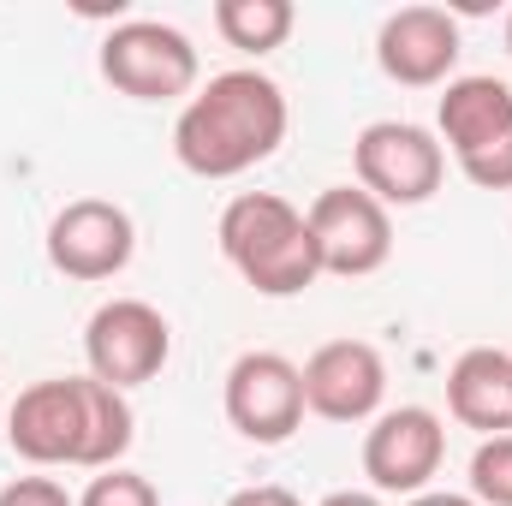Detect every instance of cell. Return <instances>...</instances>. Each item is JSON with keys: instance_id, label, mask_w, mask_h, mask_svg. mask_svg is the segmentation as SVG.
<instances>
[{"instance_id": "e0dca14e", "label": "cell", "mask_w": 512, "mask_h": 506, "mask_svg": "<svg viewBox=\"0 0 512 506\" xmlns=\"http://www.w3.org/2000/svg\"><path fill=\"white\" fill-rule=\"evenodd\" d=\"M78 506H161V495H155L149 477H137V471H126V465H114V471L90 477V489L78 495Z\"/></svg>"}, {"instance_id": "603a6c76", "label": "cell", "mask_w": 512, "mask_h": 506, "mask_svg": "<svg viewBox=\"0 0 512 506\" xmlns=\"http://www.w3.org/2000/svg\"><path fill=\"white\" fill-rule=\"evenodd\" d=\"M0 423H6V393H0Z\"/></svg>"}, {"instance_id": "8fae6325", "label": "cell", "mask_w": 512, "mask_h": 506, "mask_svg": "<svg viewBox=\"0 0 512 506\" xmlns=\"http://www.w3.org/2000/svg\"><path fill=\"white\" fill-rule=\"evenodd\" d=\"M131 256H137V227L108 197H72L48 221V262L66 280H84V286L114 280L131 268Z\"/></svg>"}, {"instance_id": "8992f818", "label": "cell", "mask_w": 512, "mask_h": 506, "mask_svg": "<svg viewBox=\"0 0 512 506\" xmlns=\"http://www.w3.org/2000/svg\"><path fill=\"white\" fill-rule=\"evenodd\" d=\"M352 167H358V185L382 203V209H417L441 191L447 179V149L429 126H411V120H376V126L358 131L352 143Z\"/></svg>"}, {"instance_id": "d6986e66", "label": "cell", "mask_w": 512, "mask_h": 506, "mask_svg": "<svg viewBox=\"0 0 512 506\" xmlns=\"http://www.w3.org/2000/svg\"><path fill=\"white\" fill-rule=\"evenodd\" d=\"M227 506H304V501L292 489H280V483H251V489L227 495Z\"/></svg>"}, {"instance_id": "9c48e42d", "label": "cell", "mask_w": 512, "mask_h": 506, "mask_svg": "<svg viewBox=\"0 0 512 506\" xmlns=\"http://www.w3.org/2000/svg\"><path fill=\"white\" fill-rule=\"evenodd\" d=\"M221 405H227V423L256 441V447H280L304 429V376L292 358L280 352H245L233 358L227 387H221Z\"/></svg>"}, {"instance_id": "52a82bcc", "label": "cell", "mask_w": 512, "mask_h": 506, "mask_svg": "<svg viewBox=\"0 0 512 506\" xmlns=\"http://www.w3.org/2000/svg\"><path fill=\"white\" fill-rule=\"evenodd\" d=\"M84 358H90V376L108 381V387H143L167 370L173 358V322L149 304V298H108L90 328H84Z\"/></svg>"}, {"instance_id": "6da1fadb", "label": "cell", "mask_w": 512, "mask_h": 506, "mask_svg": "<svg viewBox=\"0 0 512 506\" xmlns=\"http://www.w3.org/2000/svg\"><path fill=\"white\" fill-rule=\"evenodd\" d=\"M137 417L120 387L96 376L30 381L6 405V441L24 465H72V471H114L131 453Z\"/></svg>"}, {"instance_id": "2e32d148", "label": "cell", "mask_w": 512, "mask_h": 506, "mask_svg": "<svg viewBox=\"0 0 512 506\" xmlns=\"http://www.w3.org/2000/svg\"><path fill=\"white\" fill-rule=\"evenodd\" d=\"M471 501L512 506V435H489L471 453Z\"/></svg>"}, {"instance_id": "5b68a950", "label": "cell", "mask_w": 512, "mask_h": 506, "mask_svg": "<svg viewBox=\"0 0 512 506\" xmlns=\"http://www.w3.org/2000/svg\"><path fill=\"white\" fill-rule=\"evenodd\" d=\"M96 66L131 102H179V96L197 90V72H203L191 36L161 24V18H120L102 36Z\"/></svg>"}, {"instance_id": "ac0fdd59", "label": "cell", "mask_w": 512, "mask_h": 506, "mask_svg": "<svg viewBox=\"0 0 512 506\" xmlns=\"http://www.w3.org/2000/svg\"><path fill=\"white\" fill-rule=\"evenodd\" d=\"M0 506H78L66 495V483H54V477H12L6 489H0Z\"/></svg>"}, {"instance_id": "3957f363", "label": "cell", "mask_w": 512, "mask_h": 506, "mask_svg": "<svg viewBox=\"0 0 512 506\" xmlns=\"http://www.w3.org/2000/svg\"><path fill=\"white\" fill-rule=\"evenodd\" d=\"M215 239H221V256L239 268V280L262 298H298L304 286L322 280L304 209H292L274 191H239L221 209Z\"/></svg>"}, {"instance_id": "5bb4252c", "label": "cell", "mask_w": 512, "mask_h": 506, "mask_svg": "<svg viewBox=\"0 0 512 506\" xmlns=\"http://www.w3.org/2000/svg\"><path fill=\"white\" fill-rule=\"evenodd\" d=\"M447 411L453 423L489 435H512V352L495 346H471L453 358L447 370Z\"/></svg>"}, {"instance_id": "4fadbf2b", "label": "cell", "mask_w": 512, "mask_h": 506, "mask_svg": "<svg viewBox=\"0 0 512 506\" xmlns=\"http://www.w3.org/2000/svg\"><path fill=\"white\" fill-rule=\"evenodd\" d=\"M376 66L399 90H447L459 66V18L447 6H399L376 30Z\"/></svg>"}, {"instance_id": "30bf717a", "label": "cell", "mask_w": 512, "mask_h": 506, "mask_svg": "<svg viewBox=\"0 0 512 506\" xmlns=\"http://www.w3.org/2000/svg\"><path fill=\"white\" fill-rule=\"evenodd\" d=\"M447 459V423L429 405H393L364 435V477L376 495H423L441 477Z\"/></svg>"}, {"instance_id": "7a4b0ae2", "label": "cell", "mask_w": 512, "mask_h": 506, "mask_svg": "<svg viewBox=\"0 0 512 506\" xmlns=\"http://www.w3.org/2000/svg\"><path fill=\"white\" fill-rule=\"evenodd\" d=\"M286 126H292L286 90L256 66H233V72H215L179 108L173 155L197 179H239L286 143Z\"/></svg>"}, {"instance_id": "44dd1931", "label": "cell", "mask_w": 512, "mask_h": 506, "mask_svg": "<svg viewBox=\"0 0 512 506\" xmlns=\"http://www.w3.org/2000/svg\"><path fill=\"white\" fill-rule=\"evenodd\" d=\"M405 506H477L471 495H453V489H423V495H411Z\"/></svg>"}, {"instance_id": "ba28073f", "label": "cell", "mask_w": 512, "mask_h": 506, "mask_svg": "<svg viewBox=\"0 0 512 506\" xmlns=\"http://www.w3.org/2000/svg\"><path fill=\"white\" fill-rule=\"evenodd\" d=\"M304 221H310L322 274H334V280H364V274L387 268V256H393V221L364 185H328L304 209Z\"/></svg>"}, {"instance_id": "7402d4cb", "label": "cell", "mask_w": 512, "mask_h": 506, "mask_svg": "<svg viewBox=\"0 0 512 506\" xmlns=\"http://www.w3.org/2000/svg\"><path fill=\"white\" fill-rule=\"evenodd\" d=\"M501 36H507V54H512V12H507V30H501Z\"/></svg>"}, {"instance_id": "7c38bea8", "label": "cell", "mask_w": 512, "mask_h": 506, "mask_svg": "<svg viewBox=\"0 0 512 506\" xmlns=\"http://www.w3.org/2000/svg\"><path fill=\"white\" fill-rule=\"evenodd\" d=\"M304 411L322 423H376L387 399V364L370 340H328L304 364Z\"/></svg>"}, {"instance_id": "ffe728a7", "label": "cell", "mask_w": 512, "mask_h": 506, "mask_svg": "<svg viewBox=\"0 0 512 506\" xmlns=\"http://www.w3.org/2000/svg\"><path fill=\"white\" fill-rule=\"evenodd\" d=\"M322 506H382L376 489H334V495H322Z\"/></svg>"}, {"instance_id": "277c9868", "label": "cell", "mask_w": 512, "mask_h": 506, "mask_svg": "<svg viewBox=\"0 0 512 506\" xmlns=\"http://www.w3.org/2000/svg\"><path fill=\"white\" fill-rule=\"evenodd\" d=\"M435 137L477 191H512V90L501 78H453L435 102Z\"/></svg>"}, {"instance_id": "9a60e30c", "label": "cell", "mask_w": 512, "mask_h": 506, "mask_svg": "<svg viewBox=\"0 0 512 506\" xmlns=\"http://www.w3.org/2000/svg\"><path fill=\"white\" fill-rule=\"evenodd\" d=\"M292 24H298L292 0H215V30H221V42L239 48V54H256V60L274 54V48H286Z\"/></svg>"}]
</instances>
